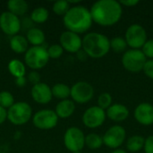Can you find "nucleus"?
<instances>
[{
  "label": "nucleus",
  "mask_w": 153,
  "mask_h": 153,
  "mask_svg": "<svg viewBox=\"0 0 153 153\" xmlns=\"http://www.w3.org/2000/svg\"><path fill=\"white\" fill-rule=\"evenodd\" d=\"M92 21L100 26H112L117 23L123 13L122 5L117 0H98L90 9Z\"/></svg>",
  "instance_id": "nucleus-1"
},
{
  "label": "nucleus",
  "mask_w": 153,
  "mask_h": 153,
  "mask_svg": "<svg viewBox=\"0 0 153 153\" xmlns=\"http://www.w3.org/2000/svg\"><path fill=\"white\" fill-rule=\"evenodd\" d=\"M63 22L67 30L80 35L91 29L93 21L90 9L84 5L76 4L72 5L63 16Z\"/></svg>",
  "instance_id": "nucleus-2"
},
{
  "label": "nucleus",
  "mask_w": 153,
  "mask_h": 153,
  "mask_svg": "<svg viewBox=\"0 0 153 153\" xmlns=\"http://www.w3.org/2000/svg\"><path fill=\"white\" fill-rule=\"evenodd\" d=\"M82 50L91 58H101L110 50V39L100 32H89L82 38Z\"/></svg>",
  "instance_id": "nucleus-3"
},
{
  "label": "nucleus",
  "mask_w": 153,
  "mask_h": 153,
  "mask_svg": "<svg viewBox=\"0 0 153 153\" xmlns=\"http://www.w3.org/2000/svg\"><path fill=\"white\" fill-rule=\"evenodd\" d=\"M33 116L32 108L25 101L15 102L7 109V120L14 126H23L27 124Z\"/></svg>",
  "instance_id": "nucleus-4"
},
{
  "label": "nucleus",
  "mask_w": 153,
  "mask_h": 153,
  "mask_svg": "<svg viewBox=\"0 0 153 153\" xmlns=\"http://www.w3.org/2000/svg\"><path fill=\"white\" fill-rule=\"evenodd\" d=\"M49 61L47 48L43 46L30 47L24 54V64L33 71L45 67Z\"/></svg>",
  "instance_id": "nucleus-5"
},
{
  "label": "nucleus",
  "mask_w": 153,
  "mask_h": 153,
  "mask_svg": "<svg viewBox=\"0 0 153 153\" xmlns=\"http://www.w3.org/2000/svg\"><path fill=\"white\" fill-rule=\"evenodd\" d=\"M121 61L126 70L131 73H139L143 69L147 58L142 50L131 48L124 53Z\"/></svg>",
  "instance_id": "nucleus-6"
},
{
  "label": "nucleus",
  "mask_w": 153,
  "mask_h": 153,
  "mask_svg": "<svg viewBox=\"0 0 153 153\" xmlns=\"http://www.w3.org/2000/svg\"><path fill=\"white\" fill-rule=\"evenodd\" d=\"M64 144L70 152H81L85 146V134L77 126L66 129L64 134Z\"/></svg>",
  "instance_id": "nucleus-7"
},
{
  "label": "nucleus",
  "mask_w": 153,
  "mask_h": 153,
  "mask_svg": "<svg viewBox=\"0 0 153 153\" xmlns=\"http://www.w3.org/2000/svg\"><path fill=\"white\" fill-rule=\"evenodd\" d=\"M58 117L52 109H40L33 114L32 124L39 130H50L55 128L58 123Z\"/></svg>",
  "instance_id": "nucleus-8"
},
{
  "label": "nucleus",
  "mask_w": 153,
  "mask_h": 153,
  "mask_svg": "<svg viewBox=\"0 0 153 153\" xmlns=\"http://www.w3.org/2000/svg\"><path fill=\"white\" fill-rule=\"evenodd\" d=\"M125 39L132 49H140L147 41L146 30L138 23L131 24L126 29Z\"/></svg>",
  "instance_id": "nucleus-9"
},
{
  "label": "nucleus",
  "mask_w": 153,
  "mask_h": 153,
  "mask_svg": "<svg viewBox=\"0 0 153 153\" xmlns=\"http://www.w3.org/2000/svg\"><path fill=\"white\" fill-rule=\"evenodd\" d=\"M94 96L93 86L84 81L75 82L71 87L70 97L74 103L85 104L92 100Z\"/></svg>",
  "instance_id": "nucleus-10"
},
{
  "label": "nucleus",
  "mask_w": 153,
  "mask_h": 153,
  "mask_svg": "<svg viewBox=\"0 0 153 153\" xmlns=\"http://www.w3.org/2000/svg\"><path fill=\"white\" fill-rule=\"evenodd\" d=\"M126 129L119 125L109 127L102 136L103 144L110 149H118L126 141Z\"/></svg>",
  "instance_id": "nucleus-11"
},
{
  "label": "nucleus",
  "mask_w": 153,
  "mask_h": 153,
  "mask_svg": "<svg viewBox=\"0 0 153 153\" xmlns=\"http://www.w3.org/2000/svg\"><path fill=\"white\" fill-rule=\"evenodd\" d=\"M106 117L107 115L104 109L98 106H92L84 111L82 117V120L86 127L94 129L101 126L104 124Z\"/></svg>",
  "instance_id": "nucleus-12"
},
{
  "label": "nucleus",
  "mask_w": 153,
  "mask_h": 153,
  "mask_svg": "<svg viewBox=\"0 0 153 153\" xmlns=\"http://www.w3.org/2000/svg\"><path fill=\"white\" fill-rule=\"evenodd\" d=\"M21 27L22 22L20 17L8 11H4L0 14V29L4 34L11 37L17 35Z\"/></svg>",
  "instance_id": "nucleus-13"
},
{
  "label": "nucleus",
  "mask_w": 153,
  "mask_h": 153,
  "mask_svg": "<svg viewBox=\"0 0 153 153\" xmlns=\"http://www.w3.org/2000/svg\"><path fill=\"white\" fill-rule=\"evenodd\" d=\"M59 43L63 48L64 51L72 54H76L79 50L82 49V39L80 37L79 34L66 30L61 33L59 38Z\"/></svg>",
  "instance_id": "nucleus-14"
},
{
  "label": "nucleus",
  "mask_w": 153,
  "mask_h": 153,
  "mask_svg": "<svg viewBox=\"0 0 153 153\" xmlns=\"http://www.w3.org/2000/svg\"><path fill=\"white\" fill-rule=\"evenodd\" d=\"M30 95L32 100L36 103L41 105L48 104L53 98L51 87L48 83L42 82L38 84L32 85L30 90Z\"/></svg>",
  "instance_id": "nucleus-15"
},
{
  "label": "nucleus",
  "mask_w": 153,
  "mask_h": 153,
  "mask_svg": "<svg viewBox=\"0 0 153 153\" xmlns=\"http://www.w3.org/2000/svg\"><path fill=\"white\" fill-rule=\"evenodd\" d=\"M135 120L143 126L153 125V105L148 102L140 103L134 109Z\"/></svg>",
  "instance_id": "nucleus-16"
},
{
  "label": "nucleus",
  "mask_w": 153,
  "mask_h": 153,
  "mask_svg": "<svg viewBox=\"0 0 153 153\" xmlns=\"http://www.w3.org/2000/svg\"><path fill=\"white\" fill-rule=\"evenodd\" d=\"M129 109L123 104H112L106 111L107 117L114 122L125 121L129 117Z\"/></svg>",
  "instance_id": "nucleus-17"
},
{
  "label": "nucleus",
  "mask_w": 153,
  "mask_h": 153,
  "mask_svg": "<svg viewBox=\"0 0 153 153\" xmlns=\"http://www.w3.org/2000/svg\"><path fill=\"white\" fill-rule=\"evenodd\" d=\"M58 117V118L65 119L73 116L75 111V103L72 100H60L55 108L54 110Z\"/></svg>",
  "instance_id": "nucleus-18"
},
{
  "label": "nucleus",
  "mask_w": 153,
  "mask_h": 153,
  "mask_svg": "<svg viewBox=\"0 0 153 153\" xmlns=\"http://www.w3.org/2000/svg\"><path fill=\"white\" fill-rule=\"evenodd\" d=\"M10 48L16 54H25L30 47L26 37L17 34L11 37Z\"/></svg>",
  "instance_id": "nucleus-19"
},
{
  "label": "nucleus",
  "mask_w": 153,
  "mask_h": 153,
  "mask_svg": "<svg viewBox=\"0 0 153 153\" xmlns=\"http://www.w3.org/2000/svg\"><path fill=\"white\" fill-rule=\"evenodd\" d=\"M26 39L29 44L32 45V47H39L43 46V43L46 40V36L42 30L32 27L28 30L26 33Z\"/></svg>",
  "instance_id": "nucleus-20"
},
{
  "label": "nucleus",
  "mask_w": 153,
  "mask_h": 153,
  "mask_svg": "<svg viewBox=\"0 0 153 153\" xmlns=\"http://www.w3.org/2000/svg\"><path fill=\"white\" fill-rule=\"evenodd\" d=\"M6 5L7 11L18 17L24 15L29 10V4L25 0H9Z\"/></svg>",
  "instance_id": "nucleus-21"
},
{
  "label": "nucleus",
  "mask_w": 153,
  "mask_h": 153,
  "mask_svg": "<svg viewBox=\"0 0 153 153\" xmlns=\"http://www.w3.org/2000/svg\"><path fill=\"white\" fill-rule=\"evenodd\" d=\"M7 68H8L9 73L14 78L22 77V76H25L26 74V65L22 61L19 59H12L8 63Z\"/></svg>",
  "instance_id": "nucleus-22"
},
{
  "label": "nucleus",
  "mask_w": 153,
  "mask_h": 153,
  "mask_svg": "<svg viewBox=\"0 0 153 153\" xmlns=\"http://www.w3.org/2000/svg\"><path fill=\"white\" fill-rule=\"evenodd\" d=\"M51 91H52V96L54 98L58 99L60 100H67L70 97L71 87L65 83L58 82L51 87Z\"/></svg>",
  "instance_id": "nucleus-23"
},
{
  "label": "nucleus",
  "mask_w": 153,
  "mask_h": 153,
  "mask_svg": "<svg viewBox=\"0 0 153 153\" xmlns=\"http://www.w3.org/2000/svg\"><path fill=\"white\" fill-rule=\"evenodd\" d=\"M145 138L141 135H133L126 141V149L131 152H138L144 146Z\"/></svg>",
  "instance_id": "nucleus-24"
},
{
  "label": "nucleus",
  "mask_w": 153,
  "mask_h": 153,
  "mask_svg": "<svg viewBox=\"0 0 153 153\" xmlns=\"http://www.w3.org/2000/svg\"><path fill=\"white\" fill-rule=\"evenodd\" d=\"M49 17V12L43 6H38L30 13V20L35 23H44Z\"/></svg>",
  "instance_id": "nucleus-25"
},
{
  "label": "nucleus",
  "mask_w": 153,
  "mask_h": 153,
  "mask_svg": "<svg viewBox=\"0 0 153 153\" xmlns=\"http://www.w3.org/2000/svg\"><path fill=\"white\" fill-rule=\"evenodd\" d=\"M103 145V139L102 136L95 134L91 133L85 135V146L91 150H98Z\"/></svg>",
  "instance_id": "nucleus-26"
},
{
  "label": "nucleus",
  "mask_w": 153,
  "mask_h": 153,
  "mask_svg": "<svg viewBox=\"0 0 153 153\" xmlns=\"http://www.w3.org/2000/svg\"><path fill=\"white\" fill-rule=\"evenodd\" d=\"M71 8V4L69 3V1L67 0H58L54 2L53 5H52V10L53 12L59 16H64L68 10Z\"/></svg>",
  "instance_id": "nucleus-27"
},
{
  "label": "nucleus",
  "mask_w": 153,
  "mask_h": 153,
  "mask_svg": "<svg viewBox=\"0 0 153 153\" xmlns=\"http://www.w3.org/2000/svg\"><path fill=\"white\" fill-rule=\"evenodd\" d=\"M127 47V43L125 38L122 37H114L110 39V48L113 49L116 53H121L126 50Z\"/></svg>",
  "instance_id": "nucleus-28"
},
{
  "label": "nucleus",
  "mask_w": 153,
  "mask_h": 153,
  "mask_svg": "<svg viewBox=\"0 0 153 153\" xmlns=\"http://www.w3.org/2000/svg\"><path fill=\"white\" fill-rule=\"evenodd\" d=\"M14 103H15L14 97L10 91H0V106L2 108H4L5 109H8Z\"/></svg>",
  "instance_id": "nucleus-29"
},
{
  "label": "nucleus",
  "mask_w": 153,
  "mask_h": 153,
  "mask_svg": "<svg viewBox=\"0 0 153 153\" xmlns=\"http://www.w3.org/2000/svg\"><path fill=\"white\" fill-rule=\"evenodd\" d=\"M112 96L108 92H103L98 98V107L104 110L108 109L112 105Z\"/></svg>",
  "instance_id": "nucleus-30"
},
{
  "label": "nucleus",
  "mask_w": 153,
  "mask_h": 153,
  "mask_svg": "<svg viewBox=\"0 0 153 153\" xmlns=\"http://www.w3.org/2000/svg\"><path fill=\"white\" fill-rule=\"evenodd\" d=\"M49 59H57L59 57L62 56V55L64 54V49L61 47L60 44H53L50 45L48 48H47Z\"/></svg>",
  "instance_id": "nucleus-31"
},
{
  "label": "nucleus",
  "mask_w": 153,
  "mask_h": 153,
  "mask_svg": "<svg viewBox=\"0 0 153 153\" xmlns=\"http://www.w3.org/2000/svg\"><path fill=\"white\" fill-rule=\"evenodd\" d=\"M142 51L146 56V58L153 59V39H149L142 48Z\"/></svg>",
  "instance_id": "nucleus-32"
},
{
  "label": "nucleus",
  "mask_w": 153,
  "mask_h": 153,
  "mask_svg": "<svg viewBox=\"0 0 153 153\" xmlns=\"http://www.w3.org/2000/svg\"><path fill=\"white\" fill-rule=\"evenodd\" d=\"M40 79H41V77H40L39 73L37 72V71H33V70L31 72H30L29 74H28V76H27V80L32 85H35V84L39 83L40 82Z\"/></svg>",
  "instance_id": "nucleus-33"
},
{
  "label": "nucleus",
  "mask_w": 153,
  "mask_h": 153,
  "mask_svg": "<svg viewBox=\"0 0 153 153\" xmlns=\"http://www.w3.org/2000/svg\"><path fill=\"white\" fill-rule=\"evenodd\" d=\"M143 71L145 74V75L153 80V59H149L146 61Z\"/></svg>",
  "instance_id": "nucleus-34"
},
{
  "label": "nucleus",
  "mask_w": 153,
  "mask_h": 153,
  "mask_svg": "<svg viewBox=\"0 0 153 153\" xmlns=\"http://www.w3.org/2000/svg\"><path fill=\"white\" fill-rule=\"evenodd\" d=\"M143 150L145 153H153V135H150L145 139Z\"/></svg>",
  "instance_id": "nucleus-35"
},
{
  "label": "nucleus",
  "mask_w": 153,
  "mask_h": 153,
  "mask_svg": "<svg viewBox=\"0 0 153 153\" xmlns=\"http://www.w3.org/2000/svg\"><path fill=\"white\" fill-rule=\"evenodd\" d=\"M118 2L120 3L121 5H125V6H127V7H133V6L139 4L138 0H120Z\"/></svg>",
  "instance_id": "nucleus-36"
},
{
  "label": "nucleus",
  "mask_w": 153,
  "mask_h": 153,
  "mask_svg": "<svg viewBox=\"0 0 153 153\" xmlns=\"http://www.w3.org/2000/svg\"><path fill=\"white\" fill-rule=\"evenodd\" d=\"M7 120V109L0 106V125L4 124Z\"/></svg>",
  "instance_id": "nucleus-37"
},
{
  "label": "nucleus",
  "mask_w": 153,
  "mask_h": 153,
  "mask_svg": "<svg viewBox=\"0 0 153 153\" xmlns=\"http://www.w3.org/2000/svg\"><path fill=\"white\" fill-rule=\"evenodd\" d=\"M27 82H28V80H27V77H25V76L15 78V84L18 87H24L26 85Z\"/></svg>",
  "instance_id": "nucleus-38"
},
{
  "label": "nucleus",
  "mask_w": 153,
  "mask_h": 153,
  "mask_svg": "<svg viewBox=\"0 0 153 153\" xmlns=\"http://www.w3.org/2000/svg\"><path fill=\"white\" fill-rule=\"evenodd\" d=\"M76 55H77L78 59L81 60V61H85V60L87 59V57H88V55L82 50V48L81 50H79V51L76 53Z\"/></svg>",
  "instance_id": "nucleus-39"
},
{
  "label": "nucleus",
  "mask_w": 153,
  "mask_h": 153,
  "mask_svg": "<svg viewBox=\"0 0 153 153\" xmlns=\"http://www.w3.org/2000/svg\"><path fill=\"white\" fill-rule=\"evenodd\" d=\"M111 153H127L125 150H123V149H116V150H114L113 152Z\"/></svg>",
  "instance_id": "nucleus-40"
},
{
  "label": "nucleus",
  "mask_w": 153,
  "mask_h": 153,
  "mask_svg": "<svg viewBox=\"0 0 153 153\" xmlns=\"http://www.w3.org/2000/svg\"><path fill=\"white\" fill-rule=\"evenodd\" d=\"M71 153H82L81 152H71Z\"/></svg>",
  "instance_id": "nucleus-41"
}]
</instances>
